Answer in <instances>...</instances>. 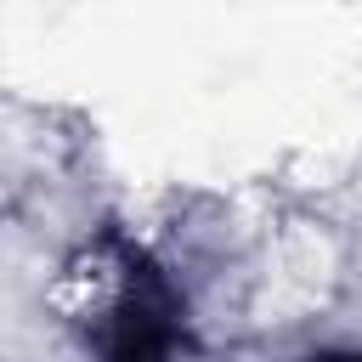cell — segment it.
I'll return each instance as SVG.
<instances>
[{
    "label": "cell",
    "instance_id": "6da1fadb",
    "mask_svg": "<svg viewBox=\"0 0 362 362\" xmlns=\"http://www.w3.org/2000/svg\"><path fill=\"white\" fill-rule=\"evenodd\" d=\"M102 362H187L181 305L153 272H130L107 322H102Z\"/></svg>",
    "mask_w": 362,
    "mask_h": 362
},
{
    "label": "cell",
    "instance_id": "7a4b0ae2",
    "mask_svg": "<svg viewBox=\"0 0 362 362\" xmlns=\"http://www.w3.org/2000/svg\"><path fill=\"white\" fill-rule=\"evenodd\" d=\"M311 362H362V356H345V351H322V356H311Z\"/></svg>",
    "mask_w": 362,
    "mask_h": 362
}]
</instances>
